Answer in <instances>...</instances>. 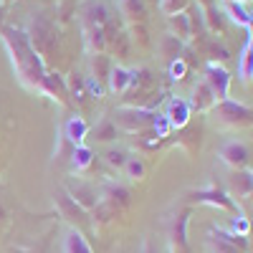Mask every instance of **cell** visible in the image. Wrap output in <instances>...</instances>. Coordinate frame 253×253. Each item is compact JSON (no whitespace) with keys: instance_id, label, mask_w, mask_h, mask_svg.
I'll list each match as a JSON object with an SVG mask.
<instances>
[{"instance_id":"obj_2","label":"cell","mask_w":253,"mask_h":253,"mask_svg":"<svg viewBox=\"0 0 253 253\" xmlns=\"http://www.w3.org/2000/svg\"><path fill=\"white\" fill-rule=\"evenodd\" d=\"M213 122L218 126H225V129H246V126H253V109L246 107V104H238L233 99H223L218 101L213 109Z\"/></svg>"},{"instance_id":"obj_9","label":"cell","mask_w":253,"mask_h":253,"mask_svg":"<svg viewBox=\"0 0 253 253\" xmlns=\"http://www.w3.org/2000/svg\"><path fill=\"white\" fill-rule=\"evenodd\" d=\"M187 223H190V208H180L170 220V251L172 253H187Z\"/></svg>"},{"instance_id":"obj_17","label":"cell","mask_w":253,"mask_h":253,"mask_svg":"<svg viewBox=\"0 0 253 253\" xmlns=\"http://www.w3.org/2000/svg\"><path fill=\"white\" fill-rule=\"evenodd\" d=\"M167 23H170V36H175L177 41H182V43L195 38V26H193L190 13H177L172 18H167Z\"/></svg>"},{"instance_id":"obj_3","label":"cell","mask_w":253,"mask_h":253,"mask_svg":"<svg viewBox=\"0 0 253 253\" xmlns=\"http://www.w3.org/2000/svg\"><path fill=\"white\" fill-rule=\"evenodd\" d=\"M157 119V112H150V109H139V107H129V104H124V107H119L114 112V126L122 132H147V129H152V124Z\"/></svg>"},{"instance_id":"obj_29","label":"cell","mask_w":253,"mask_h":253,"mask_svg":"<svg viewBox=\"0 0 253 253\" xmlns=\"http://www.w3.org/2000/svg\"><path fill=\"white\" fill-rule=\"evenodd\" d=\"M94 137H96L99 142H112V139H117V126H114V122H112V119L99 122V126L94 129Z\"/></svg>"},{"instance_id":"obj_31","label":"cell","mask_w":253,"mask_h":253,"mask_svg":"<svg viewBox=\"0 0 253 253\" xmlns=\"http://www.w3.org/2000/svg\"><path fill=\"white\" fill-rule=\"evenodd\" d=\"M225 10L230 13V18H233V20H238L241 26H251L253 15H248V13L241 8V3H233V0H228V3H225Z\"/></svg>"},{"instance_id":"obj_5","label":"cell","mask_w":253,"mask_h":253,"mask_svg":"<svg viewBox=\"0 0 253 253\" xmlns=\"http://www.w3.org/2000/svg\"><path fill=\"white\" fill-rule=\"evenodd\" d=\"M187 203H198V205H210V208H220V210H228V213H238V205L236 200L228 195V190L218 187V185H208V187H200V190H193L187 195Z\"/></svg>"},{"instance_id":"obj_35","label":"cell","mask_w":253,"mask_h":253,"mask_svg":"<svg viewBox=\"0 0 253 253\" xmlns=\"http://www.w3.org/2000/svg\"><path fill=\"white\" fill-rule=\"evenodd\" d=\"M84 84H86V96H94V99H101L104 96V84L99 81V79H94V76H84Z\"/></svg>"},{"instance_id":"obj_33","label":"cell","mask_w":253,"mask_h":253,"mask_svg":"<svg viewBox=\"0 0 253 253\" xmlns=\"http://www.w3.org/2000/svg\"><path fill=\"white\" fill-rule=\"evenodd\" d=\"M241 79L248 84L253 79V46H248L241 56Z\"/></svg>"},{"instance_id":"obj_13","label":"cell","mask_w":253,"mask_h":253,"mask_svg":"<svg viewBox=\"0 0 253 253\" xmlns=\"http://www.w3.org/2000/svg\"><path fill=\"white\" fill-rule=\"evenodd\" d=\"M38 91L48 94L58 104H69L71 101L69 99V89H66V81H63V76L56 74V71H46V76H43V81H41V89Z\"/></svg>"},{"instance_id":"obj_20","label":"cell","mask_w":253,"mask_h":253,"mask_svg":"<svg viewBox=\"0 0 253 253\" xmlns=\"http://www.w3.org/2000/svg\"><path fill=\"white\" fill-rule=\"evenodd\" d=\"M215 96L213 91H210V86L205 81H198L195 84V89H193V99H190V109H195V112H210L215 107Z\"/></svg>"},{"instance_id":"obj_30","label":"cell","mask_w":253,"mask_h":253,"mask_svg":"<svg viewBox=\"0 0 253 253\" xmlns=\"http://www.w3.org/2000/svg\"><path fill=\"white\" fill-rule=\"evenodd\" d=\"M190 5V0H160V10L167 15V18H172L177 13H185V8Z\"/></svg>"},{"instance_id":"obj_34","label":"cell","mask_w":253,"mask_h":253,"mask_svg":"<svg viewBox=\"0 0 253 253\" xmlns=\"http://www.w3.org/2000/svg\"><path fill=\"white\" fill-rule=\"evenodd\" d=\"M180 48H182V41H177L175 36H165V41H162L165 56H170L175 61V58H180Z\"/></svg>"},{"instance_id":"obj_8","label":"cell","mask_w":253,"mask_h":253,"mask_svg":"<svg viewBox=\"0 0 253 253\" xmlns=\"http://www.w3.org/2000/svg\"><path fill=\"white\" fill-rule=\"evenodd\" d=\"M208 246L213 253H248V238L236 236L230 230L213 228L208 233Z\"/></svg>"},{"instance_id":"obj_21","label":"cell","mask_w":253,"mask_h":253,"mask_svg":"<svg viewBox=\"0 0 253 253\" xmlns=\"http://www.w3.org/2000/svg\"><path fill=\"white\" fill-rule=\"evenodd\" d=\"M117 5H119V13L126 18V23L134 26V23H144V18H147V5H144V0H117Z\"/></svg>"},{"instance_id":"obj_19","label":"cell","mask_w":253,"mask_h":253,"mask_svg":"<svg viewBox=\"0 0 253 253\" xmlns=\"http://www.w3.org/2000/svg\"><path fill=\"white\" fill-rule=\"evenodd\" d=\"M101 193V200L107 203V205H112L114 210H122V208H126L129 205V190H126L124 185H117V182H109L107 187H101L99 190Z\"/></svg>"},{"instance_id":"obj_39","label":"cell","mask_w":253,"mask_h":253,"mask_svg":"<svg viewBox=\"0 0 253 253\" xmlns=\"http://www.w3.org/2000/svg\"><path fill=\"white\" fill-rule=\"evenodd\" d=\"M233 3H246V0H233Z\"/></svg>"},{"instance_id":"obj_26","label":"cell","mask_w":253,"mask_h":253,"mask_svg":"<svg viewBox=\"0 0 253 253\" xmlns=\"http://www.w3.org/2000/svg\"><path fill=\"white\" fill-rule=\"evenodd\" d=\"M66 89H69V99H74L76 104L86 101V84H84L81 74H71V79L66 81Z\"/></svg>"},{"instance_id":"obj_6","label":"cell","mask_w":253,"mask_h":253,"mask_svg":"<svg viewBox=\"0 0 253 253\" xmlns=\"http://www.w3.org/2000/svg\"><path fill=\"white\" fill-rule=\"evenodd\" d=\"M31 43L38 53H48L53 51V43H56V26L46 18V13H33V23H31Z\"/></svg>"},{"instance_id":"obj_11","label":"cell","mask_w":253,"mask_h":253,"mask_svg":"<svg viewBox=\"0 0 253 253\" xmlns=\"http://www.w3.org/2000/svg\"><path fill=\"white\" fill-rule=\"evenodd\" d=\"M253 193V170H233L228 177V195L233 200H246Z\"/></svg>"},{"instance_id":"obj_14","label":"cell","mask_w":253,"mask_h":253,"mask_svg":"<svg viewBox=\"0 0 253 253\" xmlns=\"http://www.w3.org/2000/svg\"><path fill=\"white\" fill-rule=\"evenodd\" d=\"M81 33H84V43L91 53H104V48H107V28L81 20Z\"/></svg>"},{"instance_id":"obj_37","label":"cell","mask_w":253,"mask_h":253,"mask_svg":"<svg viewBox=\"0 0 253 253\" xmlns=\"http://www.w3.org/2000/svg\"><path fill=\"white\" fill-rule=\"evenodd\" d=\"M142 253H157V251L152 248V243H150V241H144V246H142Z\"/></svg>"},{"instance_id":"obj_23","label":"cell","mask_w":253,"mask_h":253,"mask_svg":"<svg viewBox=\"0 0 253 253\" xmlns=\"http://www.w3.org/2000/svg\"><path fill=\"white\" fill-rule=\"evenodd\" d=\"M91 165H94V150L86 144H76L71 150V167L76 172H86Z\"/></svg>"},{"instance_id":"obj_22","label":"cell","mask_w":253,"mask_h":253,"mask_svg":"<svg viewBox=\"0 0 253 253\" xmlns=\"http://www.w3.org/2000/svg\"><path fill=\"white\" fill-rule=\"evenodd\" d=\"M63 253H94V251L79 228H69L66 236H63Z\"/></svg>"},{"instance_id":"obj_18","label":"cell","mask_w":253,"mask_h":253,"mask_svg":"<svg viewBox=\"0 0 253 253\" xmlns=\"http://www.w3.org/2000/svg\"><path fill=\"white\" fill-rule=\"evenodd\" d=\"M56 203H58V208H61V215H63V218L79 220V223H86V220H89V213H86L84 208H79V205L69 198V193H66L63 187L56 193Z\"/></svg>"},{"instance_id":"obj_38","label":"cell","mask_w":253,"mask_h":253,"mask_svg":"<svg viewBox=\"0 0 253 253\" xmlns=\"http://www.w3.org/2000/svg\"><path fill=\"white\" fill-rule=\"evenodd\" d=\"M3 18H5V3L0 0V26H3Z\"/></svg>"},{"instance_id":"obj_24","label":"cell","mask_w":253,"mask_h":253,"mask_svg":"<svg viewBox=\"0 0 253 253\" xmlns=\"http://www.w3.org/2000/svg\"><path fill=\"white\" fill-rule=\"evenodd\" d=\"M203 23H205V31L210 33H223L225 31V18H223V10L218 5H208L203 10Z\"/></svg>"},{"instance_id":"obj_7","label":"cell","mask_w":253,"mask_h":253,"mask_svg":"<svg viewBox=\"0 0 253 253\" xmlns=\"http://www.w3.org/2000/svg\"><path fill=\"white\" fill-rule=\"evenodd\" d=\"M63 190L69 193V198L79 205V208H84L86 213H94V208L99 205V200H101V193H99V187H94L91 182H86V180H66V185H63Z\"/></svg>"},{"instance_id":"obj_1","label":"cell","mask_w":253,"mask_h":253,"mask_svg":"<svg viewBox=\"0 0 253 253\" xmlns=\"http://www.w3.org/2000/svg\"><path fill=\"white\" fill-rule=\"evenodd\" d=\"M0 38H3V43L10 53L18 79L28 89H41V81L46 76V63L41 58V53L33 48L28 33L20 28H0Z\"/></svg>"},{"instance_id":"obj_25","label":"cell","mask_w":253,"mask_h":253,"mask_svg":"<svg viewBox=\"0 0 253 253\" xmlns=\"http://www.w3.org/2000/svg\"><path fill=\"white\" fill-rule=\"evenodd\" d=\"M112 66H114V63H112V58H109L107 53H94V56H91V71H94L91 76L99 79L101 84H107V81H109Z\"/></svg>"},{"instance_id":"obj_16","label":"cell","mask_w":253,"mask_h":253,"mask_svg":"<svg viewBox=\"0 0 253 253\" xmlns=\"http://www.w3.org/2000/svg\"><path fill=\"white\" fill-rule=\"evenodd\" d=\"M86 134H89V122L84 117H79V114L69 117L66 124H63V139H66L71 147L81 144L84 139H86Z\"/></svg>"},{"instance_id":"obj_40","label":"cell","mask_w":253,"mask_h":253,"mask_svg":"<svg viewBox=\"0 0 253 253\" xmlns=\"http://www.w3.org/2000/svg\"><path fill=\"white\" fill-rule=\"evenodd\" d=\"M251 198H253V193H251Z\"/></svg>"},{"instance_id":"obj_15","label":"cell","mask_w":253,"mask_h":253,"mask_svg":"<svg viewBox=\"0 0 253 253\" xmlns=\"http://www.w3.org/2000/svg\"><path fill=\"white\" fill-rule=\"evenodd\" d=\"M132 84H134V71L122 66V63H114L112 74H109V81H107L109 91H114V94H129Z\"/></svg>"},{"instance_id":"obj_32","label":"cell","mask_w":253,"mask_h":253,"mask_svg":"<svg viewBox=\"0 0 253 253\" xmlns=\"http://www.w3.org/2000/svg\"><path fill=\"white\" fill-rule=\"evenodd\" d=\"M230 233H236V236H243V238H248L251 236V220L241 213H236V218H233V223H230Z\"/></svg>"},{"instance_id":"obj_28","label":"cell","mask_w":253,"mask_h":253,"mask_svg":"<svg viewBox=\"0 0 253 253\" xmlns=\"http://www.w3.org/2000/svg\"><path fill=\"white\" fill-rule=\"evenodd\" d=\"M104 160H107V165L109 167H114V170H124V165H126V160H129V152L124 150V147H109L107 150V155H104Z\"/></svg>"},{"instance_id":"obj_27","label":"cell","mask_w":253,"mask_h":253,"mask_svg":"<svg viewBox=\"0 0 253 253\" xmlns=\"http://www.w3.org/2000/svg\"><path fill=\"white\" fill-rule=\"evenodd\" d=\"M122 172L129 177V180H144V177H147V165H144L142 157H132V155H129V160H126V165H124Z\"/></svg>"},{"instance_id":"obj_36","label":"cell","mask_w":253,"mask_h":253,"mask_svg":"<svg viewBox=\"0 0 253 253\" xmlns=\"http://www.w3.org/2000/svg\"><path fill=\"white\" fill-rule=\"evenodd\" d=\"M185 74H187V63H185L182 58L170 61V76H172L175 81H182V79H185Z\"/></svg>"},{"instance_id":"obj_10","label":"cell","mask_w":253,"mask_h":253,"mask_svg":"<svg viewBox=\"0 0 253 253\" xmlns=\"http://www.w3.org/2000/svg\"><path fill=\"white\" fill-rule=\"evenodd\" d=\"M203 81L210 86V91H213V96H215V101H223V99H228V91H230V74L220 66V63H208L205 66V76H203Z\"/></svg>"},{"instance_id":"obj_4","label":"cell","mask_w":253,"mask_h":253,"mask_svg":"<svg viewBox=\"0 0 253 253\" xmlns=\"http://www.w3.org/2000/svg\"><path fill=\"white\" fill-rule=\"evenodd\" d=\"M220 162L228 165L230 170H253V147L248 142L241 139H228L220 152H218Z\"/></svg>"},{"instance_id":"obj_12","label":"cell","mask_w":253,"mask_h":253,"mask_svg":"<svg viewBox=\"0 0 253 253\" xmlns=\"http://www.w3.org/2000/svg\"><path fill=\"white\" fill-rule=\"evenodd\" d=\"M190 114H193V109H190V101L175 96V99L167 101V109H165L162 117L170 122L172 129H182V126H187V122H190Z\"/></svg>"}]
</instances>
